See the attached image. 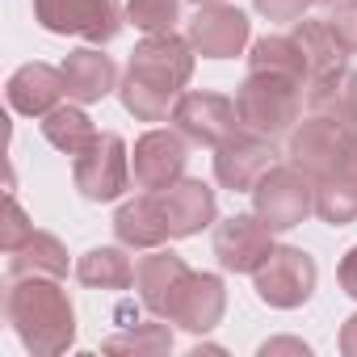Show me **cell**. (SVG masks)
Returning <instances> with one entry per match:
<instances>
[{
    "mask_svg": "<svg viewBox=\"0 0 357 357\" xmlns=\"http://www.w3.org/2000/svg\"><path fill=\"white\" fill-rule=\"evenodd\" d=\"M194 43L181 34H147L126 63V76L118 84V97L126 105V114H135L139 122H168L176 97L185 93L190 76H194Z\"/></svg>",
    "mask_w": 357,
    "mask_h": 357,
    "instance_id": "6da1fadb",
    "label": "cell"
},
{
    "mask_svg": "<svg viewBox=\"0 0 357 357\" xmlns=\"http://www.w3.org/2000/svg\"><path fill=\"white\" fill-rule=\"evenodd\" d=\"M5 315L34 357H59L76 340V307L59 278H13Z\"/></svg>",
    "mask_w": 357,
    "mask_h": 357,
    "instance_id": "7a4b0ae2",
    "label": "cell"
},
{
    "mask_svg": "<svg viewBox=\"0 0 357 357\" xmlns=\"http://www.w3.org/2000/svg\"><path fill=\"white\" fill-rule=\"evenodd\" d=\"M303 89L298 80L286 76H265V72H248V80L236 89V109L244 130H257L265 139H282L298 126L303 114Z\"/></svg>",
    "mask_w": 357,
    "mask_h": 357,
    "instance_id": "3957f363",
    "label": "cell"
},
{
    "mask_svg": "<svg viewBox=\"0 0 357 357\" xmlns=\"http://www.w3.org/2000/svg\"><path fill=\"white\" fill-rule=\"evenodd\" d=\"M252 211L273 231H290L315 211V181L298 164H273L252 190Z\"/></svg>",
    "mask_w": 357,
    "mask_h": 357,
    "instance_id": "277c9868",
    "label": "cell"
},
{
    "mask_svg": "<svg viewBox=\"0 0 357 357\" xmlns=\"http://www.w3.org/2000/svg\"><path fill=\"white\" fill-rule=\"evenodd\" d=\"M257 282V298L278 307V311H294L303 307L311 294H315V282H319V269H315V257L303 252V248H273L269 261L252 273Z\"/></svg>",
    "mask_w": 357,
    "mask_h": 357,
    "instance_id": "5b68a950",
    "label": "cell"
},
{
    "mask_svg": "<svg viewBox=\"0 0 357 357\" xmlns=\"http://www.w3.org/2000/svg\"><path fill=\"white\" fill-rule=\"evenodd\" d=\"M130 151L122 143V135H101L89 151H80L72 160V181L89 202H114L130 190Z\"/></svg>",
    "mask_w": 357,
    "mask_h": 357,
    "instance_id": "8992f818",
    "label": "cell"
},
{
    "mask_svg": "<svg viewBox=\"0 0 357 357\" xmlns=\"http://www.w3.org/2000/svg\"><path fill=\"white\" fill-rule=\"evenodd\" d=\"M34 22L51 34L109 43L122 30V9L118 0H34Z\"/></svg>",
    "mask_w": 357,
    "mask_h": 357,
    "instance_id": "52a82bcc",
    "label": "cell"
},
{
    "mask_svg": "<svg viewBox=\"0 0 357 357\" xmlns=\"http://www.w3.org/2000/svg\"><path fill=\"white\" fill-rule=\"evenodd\" d=\"M172 122L198 147H219L236 130H244L236 97H223V93H181L172 105Z\"/></svg>",
    "mask_w": 357,
    "mask_h": 357,
    "instance_id": "ba28073f",
    "label": "cell"
},
{
    "mask_svg": "<svg viewBox=\"0 0 357 357\" xmlns=\"http://www.w3.org/2000/svg\"><path fill=\"white\" fill-rule=\"evenodd\" d=\"M190 164V139L181 130H147L139 135L135 151H130V172H135V185L139 190H168L185 176Z\"/></svg>",
    "mask_w": 357,
    "mask_h": 357,
    "instance_id": "9c48e42d",
    "label": "cell"
},
{
    "mask_svg": "<svg viewBox=\"0 0 357 357\" xmlns=\"http://www.w3.org/2000/svg\"><path fill=\"white\" fill-rule=\"evenodd\" d=\"M273 164H278L273 139H265L257 130H236L227 143L215 147V181L231 194H252L257 181Z\"/></svg>",
    "mask_w": 357,
    "mask_h": 357,
    "instance_id": "30bf717a",
    "label": "cell"
},
{
    "mask_svg": "<svg viewBox=\"0 0 357 357\" xmlns=\"http://www.w3.org/2000/svg\"><path fill=\"white\" fill-rule=\"evenodd\" d=\"M273 227L252 211V215H231L215 227V257L227 273H257L269 252H273Z\"/></svg>",
    "mask_w": 357,
    "mask_h": 357,
    "instance_id": "8fae6325",
    "label": "cell"
},
{
    "mask_svg": "<svg viewBox=\"0 0 357 357\" xmlns=\"http://www.w3.org/2000/svg\"><path fill=\"white\" fill-rule=\"evenodd\" d=\"M349 147V126L332 122V118H315L307 114L294 130H290V164H298L311 181L336 172Z\"/></svg>",
    "mask_w": 357,
    "mask_h": 357,
    "instance_id": "7c38bea8",
    "label": "cell"
},
{
    "mask_svg": "<svg viewBox=\"0 0 357 357\" xmlns=\"http://www.w3.org/2000/svg\"><path fill=\"white\" fill-rule=\"evenodd\" d=\"M248 17L236 5H202L190 22V43L202 59H236L248 47Z\"/></svg>",
    "mask_w": 357,
    "mask_h": 357,
    "instance_id": "4fadbf2b",
    "label": "cell"
},
{
    "mask_svg": "<svg viewBox=\"0 0 357 357\" xmlns=\"http://www.w3.org/2000/svg\"><path fill=\"white\" fill-rule=\"evenodd\" d=\"M194 269L176 257V252H164V248H147V257H139L135 265V290H139V303L151 311V315H164L172 311L176 294H181L185 278Z\"/></svg>",
    "mask_w": 357,
    "mask_h": 357,
    "instance_id": "5bb4252c",
    "label": "cell"
},
{
    "mask_svg": "<svg viewBox=\"0 0 357 357\" xmlns=\"http://www.w3.org/2000/svg\"><path fill=\"white\" fill-rule=\"evenodd\" d=\"M155 198H160L164 219H168V231L176 240L198 236V231H206L219 219V202H215V190L206 181H190V176H181L176 185L155 190Z\"/></svg>",
    "mask_w": 357,
    "mask_h": 357,
    "instance_id": "9a60e30c",
    "label": "cell"
},
{
    "mask_svg": "<svg viewBox=\"0 0 357 357\" xmlns=\"http://www.w3.org/2000/svg\"><path fill=\"white\" fill-rule=\"evenodd\" d=\"M223 311H227L223 278H219V273H190L185 286H181V294H176V303H172V311H168V319H172L176 328L202 336V332L219 328Z\"/></svg>",
    "mask_w": 357,
    "mask_h": 357,
    "instance_id": "2e32d148",
    "label": "cell"
},
{
    "mask_svg": "<svg viewBox=\"0 0 357 357\" xmlns=\"http://www.w3.org/2000/svg\"><path fill=\"white\" fill-rule=\"evenodd\" d=\"M5 97H9V105H13L22 118H47V114L68 97L63 68H51V63H26V68H17V72L9 76Z\"/></svg>",
    "mask_w": 357,
    "mask_h": 357,
    "instance_id": "e0dca14e",
    "label": "cell"
},
{
    "mask_svg": "<svg viewBox=\"0 0 357 357\" xmlns=\"http://www.w3.org/2000/svg\"><path fill=\"white\" fill-rule=\"evenodd\" d=\"M114 236H118V244L122 248H160L172 231H168V219H164V206H160V198L147 190V194H139V198H130V202H122L118 206V215H114Z\"/></svg>",
    "mask_w": 357,
    "mask_h": 357,
    "instance_id": "ac0fdd59",
    "label": "cell"
},
{
    "mask_svg": "<svg viewBox=\"0 0 357 357\" xmlns=\"http://www.w3.org/2000/svg\"><path fill=\"white\" fill-rule=\"evenodd\" d=\"M307 114L332 118L340 126H357V72L340 63L324 76H311L307 80Z\"/></svg>",
    "mask_w": 357,
    "mask_h": 357,
    "instance_id": "d6986e66",
    "label": "cell"
},
{
    "mask_svg": "<svg viewBox=\"0 0 357 357\" xmlns=\"http://www.w3.org/2000/svg\"><path fill=\"white\" fill-rule=\"evenodd\" d=\"M63 84H68L72 101L93 105V101H101V97H109L118 89V68L97 47H80V51H72L63 59Z\"/></svg>",
    "mask_w": 357,
    "mask_h": 357,
    "instance_id": "ffe728a7",
    "label": "cell"
},
{
    "mask_svg": "<svg viewBox=\"0 0 357 357\" xmlns=\"http://www.w3.org/2000/svg\"><path fill=\"white\" fill-rule=\"evenodd\" d=\"M248 72L286 76V80H298V84H307V76H311L307 55L294 43V34H265V38H257L252 55H248Z\"/></svg>",
    "mask_w": 357,
    "mask_h": 357,
    "instance_id": "44dd1931",
    "label": "cell"
},
{
    "mask_svg": "<svg viewBox=\"0 0 357 357\" xmlns=\"http://www.w3.org/2000/svg\"><path fill=\"white\" fill-rule=\"evenodd\" d=\"M43 139L51 143V147H59L63 155H80V151H89L97 139H101V130L93 126V118L80 109V105H55L47 118H43Z\"/></svg>",
    "mask_w": 357,
    "mask_h": 357,
    "instance_id": "7402d4cb",
    "label": "cell"
},
{
    "mask_svg": "<svg viewBox=\"0 0 357 357\" xmlns=\"http://www.w3.org/2000/svg\"><path fill=\"white\" fill-rule=\"evenodd\" d=\"M63 273H68V248L47 231H34L17 252H9V278H63Z\"/></svg>",
    "mask_w": 357,
    "mask_h": 357,
    "instance_id": "603a6c76",
    "label": "cell"
},
{
    "mask_svg": "<svg viewBox=\"0 0 357 357\" xmlns=\"http://www.w3.org/2000/svg\"><path fill=\"white\" fill-rule=\"evenodd\" d=\"M76 278L89 290H130L135 286V265L122 248H89L76 261Z\"/></svg>",
    "mask_w": 357,
    "mask_h": 357,
    "instance_id": "cb8c5ba5",
    "label": "cell"
},
{
    "mask_svg": "<svg viewBox=\"0 0 357 357\" xmlns=\"http://www.w3.org/2000/svg\"><path fill=\"white\" fill-rule=\"evenodd\" d=\"M315 215L332 227H349L357 219V176L336 168L315 181Z\"/></svg>",
    "mask_w": 357,
    "mask_h": 357,
    "instance_id": "d4e9b609",
    "label": "cell"
},
{
    "mask_svg": "<svg viewBox=\"0 0 357 357\" xmlns=\"http://www.w3.org/2000/svg\"><path fill=\"white\" fill-rule=\"evenodd\" d=\"M294 43L303 47V55H307V68H311V76H324V72H332V68H340L344 63V47H340V38L332 34V26H328V17L324 22H311V17H303V22H294ZM307 76V80H311Z\"/></svg>",
    "mask_w": 357,
    "mask_h": 357,
    "instance_id": "484cf974",
    "label": "cell"
},
{
    "mask_svg": "<svg viewBox=\"0 0 357 357\" xmlns=\"http://www.w3.org/2000/svg\"><path fill=\"white\" fill-rule=\"evenodd\" d=\"M101 349L105 353H126V357H164L172 349V328L168 324H139L122 336H109Z\"/></svg>",
    "mask_w": 357,
    "mask_h": 357,
    "instance_id": "4316f807",
    "label": "cell"
},
{
    "mask_svg": "<svg viewBox=\"0 0 357 357\" xmlns=\"http://www.w3.org/2000/svg\"><path fill=\"white\" fill-rule=\"evenodd\" d=\"M181 0H126V22L143 34H172Z\"/></svg>",
    "mask_w": 357,
    "mask_h": 357,
    "instance_id": "83f0119b",
    "label": "cell"
},
{
    "mask_svg": "<svg viewBox=\"0 0 357 357\" xmlns=\"http://www.w3.org/2000/svg\"><path fill=\"white\" fill-rule=\"evenodd\" d=\"M30 236H34V223L26 219L22 202L9 194V202H5V231H0V248H5V252H17Z\"/></svg>",
    "mask_w": 357,
    "mask_h": 357,
    "instance_id": "f1b7e54d",
    "label": "cell"
},
{
    "mask_svg": "<svg viewBox=\"0 0 357 357\" xmlns=\"http://www.w3.org/2000/svg\"><path fill=\"white\" fill-rule=\"evenodd\" d=\"M332 34L340 38V47L349 55H357V0H340V5H332V17H328Z\"/></svg>",
    "mask_w": 357,
    "mask_h": 357,
    "instance_id": "f546056e",
    "label": "cell"
},
{
    "mask_svg": "<svg viewBox=\"0 0 357 357\" xmlns=\"http://www.w3.org/2000/svg\"><path fill=\"white\" fill-rule=\"evenodd\" d=\"M265 22H303L315 0H252Z\"/></svg>",
    "mask_w": 357,
    "mask_h": 357,
    "instance_id": "4dcf8cb0",
    "label": "cell"
},
{
    "mask_svg": "<svg viewBox=\"0 0 357 357\" xmlns=\"http://www.w3.org/2000/svg\"><path fill=\"white\" fill-rule=\"evenodd\" d=\"M336 278H340V290L349 294V298H357V244L340 257V265H336Z\"/></svg>",
    "mask_w": 357,
    "mask_h": 357,
    "instance_id": "1f68e13d",
    "label": "cell"
},
{
    "mask_svg": "<svg viewBox=\"0 0 357 357\" xmlns=\"http://www.w3.org/2000/svg\"><path fill=\"white\" fill-rule=\"evenodd\" d=\"M273 353H298V357H307L311 349L303 340H294V336H278V340H265L261 344V357H273Z\"/></svg>",
    "mask_w": 357,
    "mask_h": 357,
    "instance_id": "d6a6232c",
    "label": "cell"
},
{
    "mask_svg": "<svg viewBox=\"0 0 357 357\" xmlns=\"http://www.w3.org/2000/svg\"><path fill=\"white\" fill-rule=\"evenodd\" d=\"M340 353L344 357H357V315H349L344 328H340Z\"/></svg>",
    "mask_w": 357,
    "mask_h": 357,
    "instance_id": "836d02e7",
    "label": "cell"
},
{
    "mask_svg": "<svg viewBox=\"0 0 357 357\" xmlns=\"http://www.w3.org/2000/svg\"><path fill=\"white\" fill-rule=\"evenodd\" d=\"M190 5H198V9H202V5H219V0H190Z\"/></svg>",
    "mask_w": 357,
    "mask_h": 357,
    "instance_id": "e575fe53",
    "label": "cell"
},
{
    "mask_svg": "<svg viewBox=\"0 0 357 357\" xmlns=\"http://www.w3.org/2000/svg\"><path fill=\"white\" fill-rule=\"evenodd\" d=\"M315 5H340V0H315Z\"/></svg>",
    "mask_w": 357,
    "mask_h": 357,
    "instance_id": "d590c367",
    "label": "cell"
}]
</instances>
